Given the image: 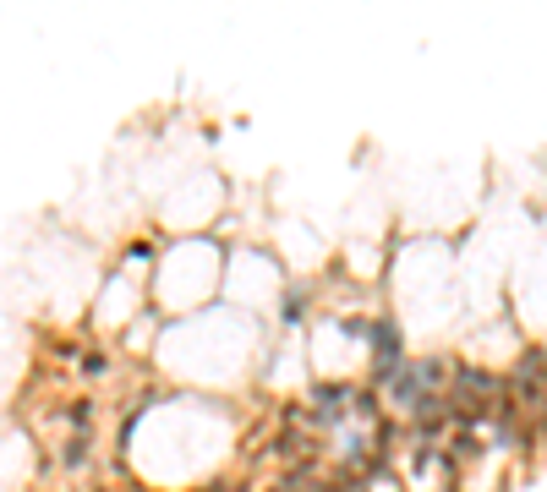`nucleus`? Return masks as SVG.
<instances>
[{"label":"nucleus","instance_id":"1","mask_svg":"<svg viewBox=\"0 0 547 492\" xmlns=\"http://www.w3.org/2000/svg\"><path fill=\"white\" fill-rule=\"evenodd\" d=\"M509 394L504 372H487V367H471V361H460L455 378H449V421L455 427H482V421H493L498 400Z\"/></svg>","mask_w":547,"mask_h":492},{"label":"nucleus","instance_id":"2","mask_svg":"<svg viewBox=\"0 0 547 492\" xmlns=\"http://www.w3.org/2000/svg\"><path fill=\"white\" fill-rule=\"evenodd\" d=\"M449 378H455V367H449L444 356H411L400 372H394V383H389V400L411 416L416 405L427 400V394H449Z\"/></svg>","mask_w":547,"mask_h":492},{"label":"nucleus","instance_id":"3","mask_svg":"<svg viewBox=\"0 0 547 492\" xmlns=\"http://www.w3.org/2000/svg\"><path fill=\"white\" fill-rule=\"evenodd\" d=\"M405 334H400V318H389V312H378V318L367 323V383L372 389H389L394 372L405 367Z\"/></svg>","mask_w":547,"mask_h":492},{"label":"nucleus","instance_id":"4","mask_svg":"<svg viewBox=\"0 0 547 492\" xmlns=\"http://www.w3.org/2000/svg\"><path fill=\"white\" fill-rule=\"evenodd\" d=\"M307 410H312V421H318L323 432L340 427V421L351 416V383H312V389H307Z\"/></svg>","mask_w":547,"mask_h":492},{"label":"nucleus","instance_id":"5","mask_svg":"<svg viewBox=\"0 0 547 492\" xmlns=\"http://www.w3.org/2000/svg\"><path fill=\"white\" fill-rule=\"evenodd\" d=\"M307 307H312V285H301V279H290V285L279 290V323H285V328L307 323Z\"/></svg>","mask_w":547,"mask_h":492},{"label":"nucleus","instance_id":"6","mask_svg":"<svg viewBox=\"0 0 547 492\" xmlns=\"http://www.w3.org/2000/svg\"><path fill=\"white\" fill-rule=\"evenodd\" d=\"M351 416H356V421H372V427L383 421V394L372 389V383H362V389H351Z\"/></svg>","mask_w":547,"mask_h":492},{"label":"nucleus","instance_id":"7","mask_svg":"<svg viewBox=\"0 0 547 492\" xmlns=\"http://www.w3.org/2000/svg\"><path fill=\"white\" fill-rule=\"evenodd\" d=\"M444 465V443H422L411 438V476H433Z\"/></svg>","mask_w":547,"mask_h":492},{"label":"nucleus","instance_id":"8","mask_svg":"<svg viewBox=\"0 0 547 492\" xmlns=\"http://www.w3.org/2000/svg\"><path fill=\"white\" fill-rule=\"evenodd\" d=\"M104 367H110V361H104V356H99V350H93V356H83V372H88V378H99V372H104Z\"/></svg>","mask_w":547,"mask_h":492}]
</instances>
